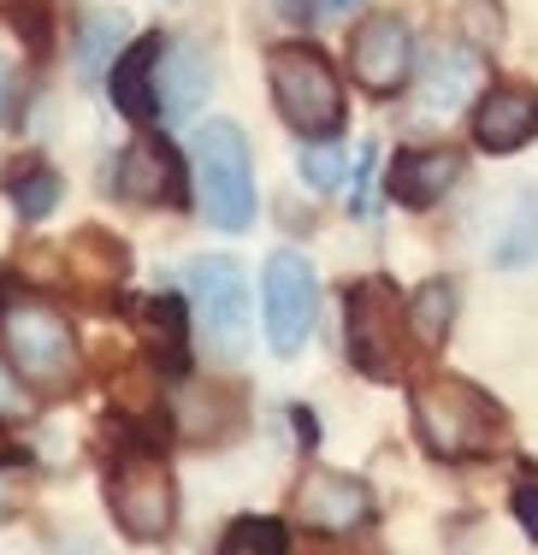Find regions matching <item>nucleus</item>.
<instances>
[{
    "label": "nucleus",
    "mask_w": 538,
    "mask_h": 555,
    "mask_svg": "<svg viewBox=\"0 0 538 555\" xmlns=\"http://www.w3.org/2000/svg\"><path fill=\"white\" fill-rule=\"evenodd\" d=\"M409 408H414L420 443L438 461H479V455H491L509 431L503 402H497L491 390H479L474 378H456V373L420 378Z\"/></svg>",
    "instance_id": "nucleus-1"
},
{
    "label": "nucleus",
    "mask_w": 538,
    "mask_h": 555,
    "mask_svg": "<svg viewBox=\"0 0 538 555\" xmlns=\"http://www.w3.org/2000/svg\"><path fill=\"white\" fill-rule=\"evenodd\" d=\"M267 83H272V101H279L284 125L296 130L302 142H337L344 130V77L332 72V60L308 42H279L267 54Z\"/></svg>",
    "instance_id": "nucleus-2"
},
{
    "label": "nucleus",
    "mask_w": 538,
    "mask_h": 555,
    "mask_svg": "<svg viewBox=\"0 0 538 555\" xmlns=\"http://www.w3.org/2000/svg\"><path fill=\"white\" fill-rule=\"evenodd\" d=\"M195 202H202L207 224L231 236L255 224V154L231 118H207L195 130Z\"/></svg>",
    "instance_id": "nucleus-3"
},
{
    "label": "nucleus",
    "mask_w": 538,
    "mask_h": 555,
    "mask_svg": "<svg viewBox=\"0 0 538 555\" xmlns=\"http://www.w3.org/2000/svg\"><path fill=\"white\" fill-rule=\"evenodd\" d=\"M409 313L390 278H361L344 296V349L356 361V373H367L373 385H397L409 373Z\"/></svg>",
    "instance_id": "nucleus-4"
},
{
    "label": "nucleus",
    "mask_w": 538,
    "mask_h": 555,
    "mask_svg": "<svg viewBox=\"0 0 538 555\" xmlns=\"http://www.w3.org/2000/svg\"><path fill=\"white\" fill-rule=\"evenodd\" d=\"M107 508H113V520H119V532L130 544H161V538L172 532L178 526V485H172V467H166L161 449L130 443L113 455Z\"/></svg>",
    "instance_id": "nucleus-5"
},
{
    "label": "nucleus",
    "mask_w": 538,
    "mask_h": 555,
    "mask_svg": "<svg viewBox=\"0 0 538 555\" xmlns=\"http://www.w3.org/2000/svg\"><path fill=\"white\" fill-rule=\"evenodd\" d=\"M0 337H7V354L18 361L24 385H42V390H65L77 385V332L60 308L48 301H12L7 320H0Z\"/></svg>",
    "instance_id": "nucleus-6"
},
{
    "label": "nucleus",
    "mask_w": 538,
    "mask_h": 555,
    "mask_svg": "<svg viewBox=\"0 0 538 555\" xmlns=\"http://www.w3.org/2000/svg\"><path fill=\"white\" fill-rule=\"evenodd\" d=\"M183 284H190V308H195V325H202L207 349L226 354V361L243 354V343H248V278H243L238 260H226V255L190 260Z\"/></svg>",
    "instance_id": "nucleus-7"
},
{
    "label": "nucleus",
    "mask_w": 538,
    "mask_h": 555,
    "mask_svg": "<svg viewBox=\"0 0 538 555\" xmlns=\"http://www.w3.org/2000/svg\"><path fill=\"white\" fill-rule=\"evenodd\" d=\"M260 320H267V343L272 354H302V343L313 337V313H320V278L296 255V248H279L260 272Z\"/></svg>",
    "instance_id": "nucleus-8"
},
{
    "label": "nucleus",
    "mask_w": 538,
    "mask_h": 555,
    "mask_svg": "<svg viewBox=\"0 0 538 555\" xmlns=\"http://www.w3.org/2000/svg\"><path fill=\"white\" fill-rule=\"evenodd\" d=\"M414 72V30L397 18V12H373V18L356 24L349 36V77L367 89V95H397Z\"/></svg>",
    "instance_id": "nucleus-9"
},
{
    "label": "nucleus",
    "mask_w": 538,
    "mask_h": 555,
    "mask_svg": "<svg viewBox=\"0 0 538 555\" xmlns=\"http://www.w3.org/2000/svg\"><path fill=\"white\" fill-rule=\"evenodd\" d=\"M296 520L308 526V532H325V538L361 532V526L373 520V491H367L356 473L308 467L296 479Z\"/></svg>",
    "instance_id": "nucleus-10"
},
{
    "label": "nucleus",
    "mask_w": 538,
    "mask_h": 555,
    "mask_svg": "<svg viewBox=\"0 0 538 555\" xmlns=\"http://www.w3.org/2000/svg\"><path fill=\"white\" fill-rule=\"evenodd\" d=\"M113 190H119L125 202H137V207H178L183 202V160L172 154V142H161V137L142 130V137L119 154Z\"/></svg>",
    "instance_id": "nucleus-11"
},
{
    "label": "nucleus",
    "mask_w": 538,
    "mask_h": 555,
    "mask_svg": "<svg viewBox=\"0 0 538 555\" xmlns=\"http://www.w3.org/2000/svg\"><path fill=\"white\" fill-rule=\"evenodd\" d=\"M538 137V89L491 83L474 101V142L485 154H515Z\"/></svg>",
    "instance_id": "nucleus-12"
},
{
    "label": "nucleus",
    "mask_w": 538,
    "mask_h": 555,
    "mask_svg": "<svg viewBox=\"0 0 538 555\" xmlns=\"http://www.w3.org/2000/svg\"><path fill=\"white\" fill-rule=\"evenodd\" d=\"M462 178V154L456 149H402L385 171V190L402 207H438Z\"/></svg>",
    "instance_id": "nucleus-13"
},
{
    "label": "nucleus",
    "mask_w": 538,
    "mask_h": 555,
    "mask_svg": "<svg viewBox=\"0 0 538 555\" xmlns=\"http://www.w3.org/2000/svg\"><path fill=\"white\" fill-rule=\"evenodd\" d=\"M214 89V60L202 54L195 42H172L161 48V72H154V95L172 118H190L202 107V95Z\"/></svg>",
    "instance_id": "nucleus-14"
},
{
    "label": "nucleus",
    "mask_w": 538,
    "mask_h": 555,
    "mask_svg": "<svg viewBox=\"0 0 538 555\" xmlns=\"http://www.w3.org/2000/svg\"><path fill=\"white\" fill-rule=\"evenodd\" d=\"M161 36H142V42H130L119 60H113V107L125 118H137V125H149L154 107H161V95H154V72H161Z\"/></svg>",
    "instance_id": "nucleus-15"
},
{
    "label": "nucleus",
    "mask_w": 538,
    "mask_h": 555,
    "mask_svg": "<svg viewBox=\"0 0 538 555\" xmlns=\"http://www.w3.org/2000/svg\"><path fill=\"white\" fill-rule=\"evenodd\" d=\"M491 267H503V272L538 267V190L515 195V214H509L503 231L491 236Z\"/></svg>",
    "instance_id": "nucleus-16"
},
{
    "label": "nucleus",
    "mask_w": 538,
    "mask_h": 555,
    "mask_svg": "<svg viewBox=\"0 0 538 555\" xmlns=\"http://www.w3.org/2000/svg\"><path fill=\"white\" fill-rule=\"evenodd\" d=\"M402 313H409V332L426 343V349H438V343L450 337V325H456V284L426 278V284L402 301Z\"/></svg>",
    "instance_id": "nucleus-17"
},
{
    "label": "nucleus",
    "mask_w": 538,
    "mask_h": 555,
    "mask_svg": "<svg viewBox=\"0 0 538 555\" xmlns=\"http://www.w3.org/2000/svg\"><path fill=\"white\" fill-rule=\"evenodd\" d=\"M7 202L18 207V219H48L60 202V178L48 171L42 160H24V166H7Z\"/></svg>",
    "instance_id": "nucleus-18"
},
{
    "label": "nucleus",
    "mask_w": 538,
    "mask_h": 555,
    "mask_svg": "<svg viewBox=\"0 0 538 555\" xmlns=\"http://www.w3.org/2000/svg\"><path fill=\"white\" fill-rule=\"evenodd\" d=\"M214 555H291V532L272 514H243V520L226 526Z\"/></svg>",
    "instance_id": "nucleus-19"
},
{
    "label": "nucleus",
    "mask_w": 538,
    "mask_h": 555,
    "mask_svg": "<svg viewBox=\"0 0 538 555\" xmlns=\"http://www.w3.org/2000/svg\"><path fill=\"white\" fill-rule=\"evenodd\" d=\"M125 30H130L125 12H89L84 30H77V65H84L89 77H101V72H107V60L119 54Z\"/></svg>",
    "instance_id": "nucleus-20"
},
{
    "label": "nucleus",
    "mask_w": 538,
    "mask_h": 555,
    "mask_svg": "<svg viewBox=\"0 0 538 555\" xmlns=\"http://www.w3.org/2000/svg\"><path fill=\"white\" fill-rule=\"evenodd\" d=\"M474 89V60L467 54H450V60H438L432 65V77H426V113H450V107H462V95Z\"/></svg>",
    "instance_id": "nucleus-21"
},
{
    "label": "nucleus",
    "mask_w": 538,
    "mask_h": 555,
    "mask_svg": "<svg viewBox=\"0 0 538 555\" xmlns=\"http://www.w3.org/2000/svg\"><path fill=\"white\" fill-rule=\"evenodd\" d=\"M349 171V154L337 149V142H302V178L313 183V190H337Z\"/></svg>",
    "instance_id": "nucleus-22"
},
{
    "label": "nucleus",
    "mask_w": 538,
    "mask_h": 555,
    "mask_svg": "<svg viewBox=\"0 0 538 555\" xmlns=\"http://www.w3.org/2000/svg\"><path fill=\"white\" fill-rule=\"evenodd\" d=\"M24 414H30V390H24L18 366L0 361V420H24Z\"/></svg>",
    "instance_id": "nucleus-23"
},
{
    "label": "nucleus",
    "mask_w": 538,
    "mask_h": 555,
    "mask_svg": "<svg viewBox=\"0 0 538 555\" xmlns=\"http://www.w3.org/2000/svg\"><path fill=\"white\" fill-rule=\"evenodd\" d=\"M515 514H521V526H527V538H538V485L533 479L515 491Z\"/></svg>",
    "instance_id": "nucleus-24"
},
{
    "label": "nucleus",
    "mask_w": 538,
    "mask_h": 555,
    "mask_svg": "<svg viewBox=\"0 0 538 555\" xmlns=\"http://www.w3.org/2000/svg\"><path fill=\"white\" fill-rule=\"evenodd\" d=\"M272 7H279V18H291V24L320 18V0H272Z\"/></svg>",
    "instance_id": "nucleus-25"
},
{
    "label": "nucleus",
    "mask_w": 538,
    "mask_h": 555,
    "mask_svg": "<svg viewBox=\"0 0 538 555\" xmlns=\"http://www.w3.org/2000/svg\"><path fill=\"white\" fill-rule=\"evenodd\" d=\"M7 107H12V65L0 60V118H7Z\"/></svg>",
    "instance_id": "nucleus-26"
},
{
    "label": "nucleus",
    "mask_w": 538,
    "mask_h": 555,
    "mask_svg": "<svg viewBox=\"0 0 538 555\" xmlns=\"http://www.w3.org/2000/svg\"><path fill=\"white\" fill-rule=\"evenodd\" d=\"M356 0H320V12H349Z\"/></svg>",
    "instance_id": "nucleus-27"
},
{
    "label": "nucleus",
    "mask_w": 538,
    "mask_h": 555,
    "mask_svg": "<svg viewBox=\"0 0 538 555\" xmlns=\"http://www.w3.org/2000/svg\"><path fill=\"white\" fill-rule=\"evenodd\" d=\"M0 461H7V431H0Z\"/></svg>",
    "instance_id": "nucleus-28"
}]
</instances>
